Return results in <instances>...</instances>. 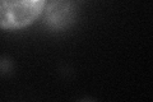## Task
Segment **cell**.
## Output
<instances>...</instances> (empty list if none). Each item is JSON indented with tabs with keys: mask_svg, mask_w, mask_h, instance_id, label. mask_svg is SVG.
<instances>
[{
	"mask_svg": "<svg viewBox=\"0 0 153 102\" xmlns=\"http://www.w3.org/2000/svg\"><path fill=\"white\" fill-rule=\"evenodd\" d=\"M69 10H71L69 4L52 1L45 9V21L50 28H64L71 19Z\"/></svg>",
	"mask_w": 153,
	"mask_h": 102,
	"instance_id": "2",
	"label": "cell"
},
{
	"mask_svg": "<svg viewBox=\"0 0 153 102\" xmlns=\"http://www.w3.org/2000/svg\"><path fill=\"white\" fill-rule=\"evenodd\" d=\"M47 0H0V27L4 31L25 30L45 12Z\"/></svg>",
	"mask_w": 153,
	"mask_h": 102,
	"instance_id": "1",
	"label": "cell"
}]
</instances>
